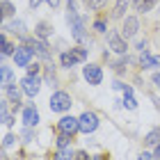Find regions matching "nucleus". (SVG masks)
Wrapping results in <instances>:
<instances>
[{
	"label": "nucleus",
	"instance_id": "nucleus-30",
	"mask_svg": "<svg viewBox=\"0 0 160 160\" xmlns=\"http://www.w3.org/2000/svg\"><path fill=\"white\" fill-rule=\"evenodd\" d=\"M14 142H16V137H14V135H5V140H2V144H5V147H12Z\"/></svg>",
	"mask_w": 160,
	"mask_h": 160
},
{
	"label": "nucleus",
	"instance_id": "nucleus-10",
	"mask_svg": "<svg viewBox=\"0 0 160 160\" xmlns=\"http://www.w3.org/2000/svg\"><path fill=\"white\" fill-rule=\"evenodd\" d=\"M108 43H110V48L114 50V53H119V55H123V53H126V48H128L119 32H108Z\"/></svg>",
	"mask_w": 160,
	"mask_h": 160
},
{
	"label": "nucleus",
	"instance_id": "nucleus-28",
	"mask_svg": "<svg viewBox=\"0 0 160 160\" xmlns=\"http://www.w3.org/2000/svg\"><path fill=\"white\" fill-rule=\"evenodd\" d=\"M2 14H5V16H12V14H14V5L5 0V2H2Z\"/></svg>",
	"mask_w": 160,
	"mask_h": 160
},
{
	"label": "nucleus",
	"instance_id": "nucleus-23",
	"mask_svg": "<svg viewBox=\"0 0 160 160\" xmlns=\"http://www.w3.org/2000/svg\"><path fill=\"white\" fill-rule=\"evenodd\" d=\"M71 137H73V135H67V133H60V137H57V149H60V147H69V142H71Z\"/></svg>",
	"mask_w": 160,
	"mask_h": 160
},
{
	"label": "nucleus",
	"instance_id": "nucleus-18",
	"mask_svg": "<svg viewBox=\"0 0 160 160\" xmlns=\"http://www.w3.org/2000/svg\"><path fill=\"white\" fill-rule=\"evenodd\" d=\"M144 142L149 144V147H158L160 144V128H156V130H151V133L144 137Z\"/></svg>",
	"mask_w": 160,
	"mask_h": 160
},
{
	"label": "nucleus",
	"instance_id": "nucleus-24",
	"mask_svg": "<svg viewBox=\"0 0 160 160\" xmlns=\"http://www.w3.org/2000/svg\"><path fill=\"white\" fill-rule=\"evenodd\" d=\"M14 50H16V48L7 41V37H2V55H5V57H7V55H14Z\"/></svg>",
	"mask_w": 160,
	"mask_h": 160
},
{
	"label": "nucleus",
	"instance_id": "nucleus-21",
	"mask_svg": "<svg viewBox=\"0 0 160 160\" xmlns=\"http://www.w3.org/2000/svg\"><path fill=\"white\" fill-rule=\"evenodd\" d=\"M50 32H53V30H50V28H48L46 23H39L37 28H34V34H37L39 39H46V37H48Z\"/></svg>",
	"mask_w": 160,
	"mask_h": 160
},
{
	"label": "nucleus",
	"instance_id": "nucleus-36",
	"mask_svg": "<svg viewBox=\"0 0 160 160\" xmlns=\"http://www.w3.org/2000/svg\"><path fill=\"white\" fill-rule=\"evenodd\" d=\"M153 160H160V144L156 147V153H153Z\"/></svg>",
	"mask_w": 160,
	"mask_h": 160
},
{
	"label": "nucleus",
	"instance_id": "nucleus-16",
	"mask_svg": "<svg viewBox=\"0 0 160 160\" xmlns=\"http://www.w3.org/2000/svg\"><path fill=\"white\" fill-rule=\"evenodd\" d=\"M76 153H73V149H71V144L69 147H60L57 149V153H55V160H73Z\"/></svg>",
	"mask_w": 160,
	"mask_h": 160
},
{
	"label": "nucleus",
	"instance_id": "nucleus-2",
	"mask_svg": "<svg viewBox=\"0 0 160 160\" xmlns=\"http://www.w3.org/2000/svg\"><path fill=\"white\" fill-rule=\"evenodd\" d=\"M71 105H73V101H71L67 92H55L50 96V110L53 112H67V110H71Z\"/></svg>",
	"mask_w": 160,
	"mask_h": 160
},
{
	"label": "nucleus",
	"instance_id": "nucleus-26",
	"mask_svg": "<svg viewBox=\"0 0 160 160\" xmlns=\"http://www.w3.org/2000/svg\"><path fill=\"white\" fill-rule=\"evenodd\" d=\"M41 2H48L50 7H57V5H60V0H30V7H39Z\"/></svg>",
	"mask_w": 160,
	"mask_h": 160
},
{
	"label": "nucleus",
	"instance_id": "nucleus-15",
	"mask_svg": "<svg viewBox=\"0 0 160 160\" xmlns=\"http://www.w3.org/2000/svg\"><path fill=\"white\" fill-rule=\"evenodd\" d=\"M5 30H12L14 34H18V37H25V23L23 21H12V23L5 25Z\"/></svg>",
	"mask_w": 160,
	"mask_h": 160
},
{
	"label": "nucleus",
	"instance_id": "nucleus-4",
	"mask_svg": "<svg viewBox=\"0 0 160 160\" xmlns=\"http://www.w3.org/2000/svg\"><path fill=\"white\" fill-rule=\"evenodd\" d=\"M87 60V50L85 48H71V50H67V53L62 55V67H73V64H78V62H85Z\"/></svg>",
	"mask_w": 160,
	"mask_h": 160
},
{
	"label": "nucleus",
	"instance_id": "nucleus-11",
	"mask_svg": "<svg viewBox=\"0 0 160 160\" xmlns=\"http://www.w3.org/2000/svg\"><path fill=\"white\" fill-rule=\"evenodd\" d=\"M137 30H140V21H137L135 16H126V21H123V28H121V34L123 37H135Z\"/></svg>",
	"mask_w": 160,
	"mask_h": 160
},
{
	"label": "nucleus",
	"instance_id": "nucleus-19",
	"mask_svg": "<svg viewBox=\"0 0 160 160\" xmlns=\"http://www.w3.org/2000/svg\"><path fill=\"white\" fill-rule=\"evenodd\" d=\"M126 7H128V0H117V5H114V12H112V16H114V18H121L123 14H126Z\"/></svg>",
	"mask_w": 160,
	"mask_h": 160
},
{
	"label": "nucleus",
	"instance_id": "nucleus-12",
	"mask_svg": "<svg viewBox=\"0 0 160 160\" xmlns=\"http://www.w3.org/2000/svg\"><path fill=\"white\" fill-rule=\"evenodd\" d=\"M23 123L28 128H32V126H37V123H39V112H37V108H34V105H28L23 110Z\"/></svg>",
	"mask_w": 160,
	"mask_h": 160
},
{
	"label": "nucleus",
	"instance_id": "nucleus-32",
	"mask_svg": "<svg viewBox=\"0 0 160 160\" xmlns=\"http://www.w3.org/2000/svg\"><path fill=\"white\" fill-rule=\"evenodd\" d=\"M94 28H96L98 32H105V23H103V21H96V23H94Z\"/></svg>",
	"mask_w": 160,
	"mask_h": 160
},
{
	"label": "nucleus",
	"instance_id": "nucleus-9",
	"mask_svg": "<svg viewBox=\"0 0 160 160\" xmlns=\"http://www.w3.org/2000/svg\"><path fill=\"white\" fill-rule=\"evenodd\" d=\"M82 76L89 85H101V80H103V71H101V67H96V64H87V67L82 69Z\"/></svg>",
	"mask_w": 160,
	"mask_h": 160
},
{
	"label": "nucleus",
	"instance_id": "nucleus-31",
	"mask_svg": "<svg viewBox=\"0 0 160 160\" xmlns=\"http://www.w3.org/2000/svg\"><path fill=\"white\" fill-rule=\"evenodd\" d=\"M73 160H92L89 156H87V151H78V153H76V158Z\"/></svg>",
	"mask_w": 160,
	"mask_h": 160
},
{
	"label": "nucleus",
	"instance_id": "nucleus-29",
	"mask_svg": "<svg viewBox=\"0 0 160 160\" xmlns=\"http://www.w3.org/2000/svg\"><path fill=\"white\" fill-rule=\"evenodd\" d=\"M25 69H28V73H30V76H39V71H41L37 62H34V64H28V67H25Z\"/></svg>",
	"mask_w": 160,
	"mask_h": 160
},
{
	"label": "nucleus",
	"instance_id": "nucleus-20",
	"mask_svg": "<svg viewBox=\"0 0 160 160\" xmlns=\"http://www.w3.org/2000/svg\"><path fill=\"white\" fill-rule=\"evenodd\" d=\"M135 7H137V12H149L151 7L156 5V0H133Z\"/></svg>",
	"mask_w": 160,
	"mask_h": 160
},
{
	"label": "nucleus",
	"instance_id": "nucleus-5",
	"mask_svg": "<svg viewBox=\"0 0 160 160\" xmlns=\"http://www.w3.org/2000/svg\"><path fill=\"white\" fill-rule=\"evenodd\" d=\"M78 121H80V133H85V135H89L98 128V117L94 112H82L78 117Z\"/></svg>",
	"mask_w": 160,
	"mask_h": 160
},
{
	"label": "nucleus",
	"instance_id": "nucleus-25",
	"mask_svg": "<svg viewBox=\"0 0 160 160\" xmlns=\"http://www.w3.org/2000/svg\"><path fill=\"white\" fill-rule=\"evenodd\" d=\"M2 123H5V126H12V123H14V117L7 112V105L5 103H2Z\"/></svg>",
	"mask_w": 160,
	"mask_h": 160
},
{
	"label": "nucleus",
	"instance_id": "nucleus-13",
	"mask_svg": "<svg viewBox=\"0 0 160 160\" xmlns=\"http://www.w3.org/2000/svg\"><path fill=\"white\" fill-rule=\"evenodd\" d=\"M140 62H142V67L144 69H153V67H160V57H153V55H149L147 50L140 55Z\"/></svg>",
	"mask_w": 160,
	"mask_h": 160
},
{
	"label": "nucleus",
	"instance_id": "nucleus-3",
	"mask_svg": "<svg viewBox=\"0 0 160 160\" xmlns=\"http://www.w3.org/2000/svg\"><path fill=\"white\" fill-rule=\"evenodd\" d=\"M21 89H23V94H28L30 98H34L39 94V89H41V78L28 73L23 80H21Z\"/></svg>",
	"mask_w": 160,
	"mask_h": 160
},
{
	"label": "nucleus",
	"instance_id": "nucleus-35",
	"mask_svg": "<svg viewBox=\"0 0 160 160\" xmlns=\"http://www.w3.org/2000/svg\"><path fill=\"white\" fill-rule=\"evenodd\" d=\"M153 82H156V87L160 89V73H156V76H153Z\"/></svg>",
	"mask_w": 160,
	"mask_h": 160
},
{
	"label": "nucleus",
	"instance_id": "nucleus-33",
	"mask_svg": "<svg viewBox=\"0 0 160 160\" xmlns=\"http://www.w3.org/2000/svg\"><path fill=\"white\" fill-rule=\"evenodd\" d=\"M137 160H153V156H151V153H147V151H144V153H140V158H137Z\"/></svg>",
	"mask_w": 160,
	"mask_h": 160
},
{
	"label": "nucleus",
	"instance_id": "nucleus-8",
	"mask_svg": "<svg viewBox=\"0 0 160 160\" xmlns=\"http://www.w3.org/2000/svg\"><path fill=\"white\" fill-rule=\"evenodd\" d=\"M57 128H60V133L76 135V133H80V121L76 117H62L60 123H57Z\"/></svg>",
	"mask_w": 160,
	"mask_h": 160
},
{
	"label": "nucleus",
	"instance_id": "nucleus-17",
	"mask_svg": "<svg viewBox=\"0 0 160 160\" xmlns=\"http://www.w3.org/2000/svg\"><path fill=\"white\" fill-rule=\"evenodd\" d=\"M0 80H2V87H5V89L12 85V69L5 67V64H2V69H0Z\"/></svg>",
	"mask_w": 160,
	"mask_h": 160
},
{
	"label": "nucleus",
	"instance_id": "nucleus-22",
	"mask_svg": "<svg viewBox=\"0 0 160 160\" xmlns=\"http://www.w3.org/2000/svg\"><path fill=\"white\" fill-rule=\"evenodd\" d=\"M123 105H126L128 110H135L137 108V101L133 98V94H123Z\"/></svg>",
	"mask_w": 160,
	"mask_h": 160
},
{
	"label": "nucleus",
	"instance_id": "nucleus-37",
	"mask_svg": "<svg viewBox=\"0 0 160 160\" xmlns=\"http://www.w3.org/2000/svg\"><path fill=\"white\" fill-rule=\"evenodd\" d=\"M92 160H98V158H92Z\"/></svg>",
	"mask_w": 160,
	"mask_h": 160
},
{
	"label": "nucleus",
	"instance_id": "nucleus-34",
	"mask_svg": "<svg viewBox=\"0 0 160 160\" xmlns=\"http://www.w3.org/2000/svg\"><path fill=\"white\" fill-rule=\"evenodd\" d=\"M137 50H140V53H144V50H147V41H140V43H137Z\"/></svg>",
	"mask_w": 160,
	"mask_h": 160
},
{
	"label": "nucleus",
	"instance_id": "nucleus-1",
	"mask_svg": "<svg viewBox=\"0 0 160 160\" xmlns=\"http://www.w3.org/2000/svg\"><path fill=\"white\" fill-rule=\"evenodd\" d=\"M67 23L71 25V37L76 41H82L85 39V21L78 16L76 7H69L67 9Z\"/></svg>",
	"mask_w": 160,
	"mask_h": 160
},
{
	"label": "nucleus",
	"instance_id": "nucleus-27",
	"mask_svg": "<svg viewBox=\"0 0 160 160\" xmlns=\"http://www.w3.org/2000/svg\"><path fill=\"white\" fill-rule=\"evenodd\" d=\"M105 2L108 0H87V7H89V9H101Z\"/></svg>",
	"mask_w": 160,
	"mask_h": 160
},
{
	"label": "nucleus",
	"instance_id": "nucleus-14",
	"mask_svg": "<svg viewBox=\"0 0 160 160\" xmlns=\"http://www.w3.org/2000/svg\"><path fill=\"white\" fill-rule=\"evenodd\" d=\"M7 96H9V101L14 103V108H18V105H21V92H18L16 82H12L9 87H7Z\"/></svg>",
	"mask_w": 160,
	"mask_h": 160
},
{
	"label": "nucleus",
	"instance_id": "nucleus-7",
	"mask_svg": "<svg viewBox=\"0 0 160 160\" xmlns=\"http://www.w3.org/2000/svg\"><path fill=\"white\" fill-rule=\"evenodd\" d=\"M32 48L30 46H16V50H14V64L16 67H28L32 60Z\"/></svg>",
	"mask_w": 160,
	"mask_h": 160
},
{
	"label": "nucleus",
	"instance_id": "nucleus-38",
	"mask_svg": "<svg viewBox=\"0 0 160 160\" xmlns=\"http://www.w3.org/2000/svg\"><path fill=\"white\" fill-rule=\"evenodd\" d=\"M85 2H87V0H85Z\"/></svg>",
	"mask_w": 160,
	"mask_h": 160
},
{
	"label": "nucleus",
	"instance_id": "nucleus-6",
	"mask_svg": "<svg viewBox=\"0 0 160 160\" xmlns=\"http://www.w3.org/2000/svg\"><path fill=\"white\" fill-rule=\"evenodd\" d=\"M28 46L32 48V53L34 55H39L41 60H50L53 57V53H50V48H48V43L39 39V37H34V39H28Z\"/></svg>",
	"mask_w": 160,
	"mask_h": 160
}]
</instances>
